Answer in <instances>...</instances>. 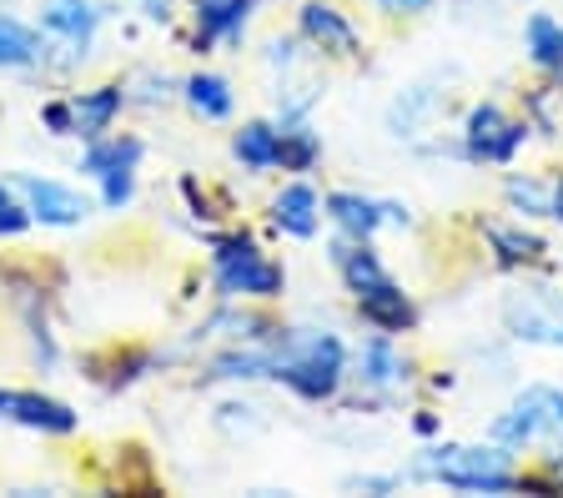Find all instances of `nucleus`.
<instances>
[{
    "label": "nucleus",
    "instance_id": "nucleus-1",
    "mask_svg": "<svg viewBox=\"0 0 563 498\" xmlns=\"http://www.w3.org/2000/svg\"><path fill=\"white\" fill-rule=\"evenodd\" d=\"M272 378L302 403H332L347 383V343L332 328H282Z\"/></svg>",
    "mask_w": 563,
    "mask_h": 498
},
{
    "label": "nucleus",
    "instance_id": "nucleus-2",
    "mask_svg": "<svg viewBox=\"0 0 563 498\" xmlns=\"http://www.w3.org/2000/svg\"><path fill=\"white\" fill-rule=\"evenodd\" d=\"M518 453L504 443H443V449L418 453L408 478L443 484L457 494H518Z\"/></svg>",
    "mask_w": 563,
    "mask_h": 498
},
{
    "label": "nucleus",
    "instance_id": "nucleus-3",
    "mask_svg": "<svg viewBox=\"0 0 563 498\" xmlns=\"http://www.w3.org/2000/svg\"><path fill=\"white\" fill-rule=\"evenodd\" d=\"M211 283L227 302H277L287 292V267L272 262L257 237L236 232V237H222L211 252Z\"/></svg>",
    "mask_w": 563,
    "mask_h": 498
},
{
    "label": "nucleus",
    "instance_id": "nucleus-4",
    "mask_svg": "<svg viewBox=\"0 0 563 498\" xmlns=\"http://www.w3.org/2000/svg\"><path fill=\"white\" fill-rule=\"evenodd\" d=\"M488 439L514 453L533 449V443L563 449V388L559 383H528V388H518L514 403L488 423Z\"/></svg>",
    "mask_w": 563,
    "mask_h": 498
},
{
    "label": "nucleus",
    "instance_id": "nucleus-5",
    "mask_svg": "<svg viewBox=\"0 0 563 498\" xmlns=\"http://www.w3.org/2000/svg\"><path fill=\"white\" fill-rule=\"evenodd\" d=\"M528 146V121L508 117L498 101H478L463 117V131H457V152L473 166H508L518 152Z\"/></svg>",
    "mask_w": 563,
    "mask_h": 498
},
{
    "label": "nucleus",
    "instance_id": "nucleus-6",
    "mask_svg": "<svg viewBox=\"0 0 563 498\" xmlns=\"http://www.w3.org/2000/svg\"><path fill=\"white\" fill-rule=\"evenodd\" d=\"M504 328L518 343L563 347V292L553 287H523L504 297Z\"/></svg>",
    "mask_w": 563,
    "mask_h": 498
},
{
    "label": "nucleus",
    "instance_id": "nucleus-7",
    "mask_svg": "<svg viewBox=\"0 0 563 498\" xmlns=\"http://www.w3.org/2000/svg\"><path fill=\"white\" fill-rule=\"evenodd\" d=\"M297 36L328 60H357L363 56V31L342 11L338 0H302L297 5Z\"/></svg>",
    "mask_w": 563,
    "mask_h": 498
},
{
    "label": "nucleus",
    "instance_id": "nucleus-8",
    "mask_svg": "<svg viewBox=\"0 0 563 498\" xmlns=\"http://www.w3.org/2000/svg\"><path fill=\"white\" fill-rule=\"evenodd\" d=\"M352 378L363 383L367 392H398L412 383V357L402 353V343L393 332H373L352 353Z\"/></svg>",
    "mask_w": 563,
    "mask_h": 498
},
{
    "label": "nucleus",
    "instance_id": "nucleus-9",
    "mask_svg": "<svg viewBox=\"0 0 563 498\" xmlns=\"http://www.w3.org/2000/svg\"><path fill=\"white\" fill-rule=\"evenodd\" d=\"M11 187L21 191L31 222H41V226H81L86 217H91V202H86L76 187H66V181L31 177V171H25V177H15Z\"/></svg>",
    "mask_w": 563,
    "mask_h": 498
},
{
    "label": "nucleus",
    "instance_id": "nucleus-10",
    "mask_svg": "<svg viewBox=\"0 0 563 498\" xmlns=\"http://www.w3.org/2000/svg\"><path fill=\"white\" fill-rule=\"evenodd\" d=\"M352 308H357V318L367 322L373 332H393V337H408V332H418V302H412V292L398 283V277H383L377 287H367V292L352 297Z\"/></svg>",
    "mask_w": 563,
    "mask_h": 498
},
{
    "label": "nucleus",
    "instance_id": "nucleus-11",
    "mask_svg": "<svg viewBox=\"0 0 563 498\" xmlns=\"http://www.w3.org/2000/svg\"><path fill=\"white\" fill-rule=\"evenodd\" d=\"M0 418L35 428V433H51V439H66V433L81 428V418L70 413V403L46 398V392H31V388H0Z\"/></svg>",
    "mask_w": 563,
    "mask_h": 498
},
{
    "label": "nucleus",
    "instance_id": "nucleus-12",
    "mask_svg": "<svg viewBox=\"0 0 563 498\" xmlns=\"http://www.w3.org/2000/svg\"><path fill=\"white\" fill-rule=\"evenodd\" d=\"M483 242H488L493 262L504 273H528V267H549V242L523 222H483L478 226Z\"/></svg>",
    "mask_w": 563,
    "mask_h": 498
},
{
    "label": "nucleus",
    "instance_id": "nucleus-13",
    "mask_svg": "<svg viewBox=\"0 0 563 498\" xmlns=\"http://www.w3.org/2000/svg\"><path fill=\"white\" fill-rule=\"evenodd\" d=\"M262 0H191V21H197V51L211 46H242L246 21Z\"/></svg>",
    "mask_w": 563,
    "mask_h": 498
},
{
    "label": "nucleus",
    "instance_id": "nucleus-14",
    "mask_svg": "<svg viewBox=\"0 0 563 498\" xmlns=\"http://www.w3.org/2000/svg\"><path fill=\"white\" fill-rule=\"evenodd\" d=\"M272 226L282 237L312 242L317 226H322V197H317L312 181H287V187L272 197Z\"/></svg>",
    "mask_w": 563,
    "mask_h": 498
},
{
    "label": "nucleus",
    "instance_id": "nucleus-15",
    "mask_svg": "<svg viewBox=\"0 0 563 498\" xmlns=\"http://www.w3.org/2000/svg\"><path fill=\"white\" fill-rule=\"evenodd\" d=\"M322 217H332V226H338L342 237L373 242L387 222V202L363 197V191H328V197H322Z\"/></svg>",
    "mask_w": 563,
    "mask_h": 498
},
{
    "label": "nucleus",
    "instance_id": "nucleus-16",
    "mask_svg": "<svg viewBox=\"0 0 563 498\" xmlns=\"http://www.w3.org/2000/svg\"><path fill=\"white\" fill-rule=\"evenodd\" d=\"M46 31L51 36L66 41L70 60H86V51H91L96 41V25H101V11H96L91 0H46Z\"/></svg>",
    "mask_w": 563,
    "mask_h": 498
},
{
    "label": "nucleus",
    "instance_id": "nucleus-17",
    "mask_svg": "<svg viewBox=\"0 0 563 498\" xmlns=\"http://www.w3.org/2000/svg\"><path fill=\"white\" fill-rule=\"evenodd\" d=\"M523 56L539 76L563 81V21L549 11H528L523 21Z\"/></svg>",
    "mask_w": 563,
    "mask_h": 498
},
{
    "label": "nucleus",
    "instance_id": "nucleus-18",
    "mask_svg": "<svg viewBox=\"0 0 563 498\" xmlns=\"http://www.w3.org/2000/svg\"><path fill=\"white\" fill-rule=\"evenodd\" d=\"M121 107H126V91H121V86H91V91H76L70 96V117H76V131H70V136H86V142L106 136L111 121L121 117Z\"/></svg>",
    "mask_w": 563,
    "mask_h": 498
},
{
    "label": "nucleus",
    "instance_id": "nucleus-19",
    "mask_svg": "<svg viewBox=\"0 0 563 498\" xmlns=\"http://www.w3.org/2000/svg\"><path fill=\"white\" fill-rule=\"evenodd\" d=\"M438 111H443V96L428 91V86H412V91H402L393 107H387V131L393 136H428V126L438 121Z\"/></svg>",
    "mask_w": 563,
    "mask_h": 498
},
{
    "label": "nucleus",
    "instance_id": "nucleus-20",
    "mask_svg": "<svg viewBox=\"0 0 563 498\" xmlns=\"http://www.w3.org/2000/svg\"><path fill=\"white\" fill-rule=\"evenodd\" d=\"M232 156L246 166V171H272L282 156V131L272 121H246L232 136Z\"/></svg>",
    "mask_w": 563,
    "mask_h": 498
},
{
    "label": "nucleus",
    "instance_id": "nucleus-21",
    "mask_svg": "<svg viewBox=\"0 0 563 498\" xmlns=\"http://www.w3.org/2000/svg\"><path fill=\"white\" fill-rule=\"evenodd\" d=\"M35 60H46V41L25 21L0 11V71H31Z\"/></svg>",
    "mask_w": 563,
    "mask_h": 498
},
{
    "label": "nucleus",
    "instance_id": "nucleus-22",
    "mask_svg": "<svg viewBox=\"0 0 563 498\" xmlns=\"http://www.w3.org/2000/svg\"><path fill=\"white\" fill-rule=\"evenodd\" d=\"M181 96H187V107L197 111L201 121H227L236 107V96H232V81L217 71H197L187 76V86H181Z\"/></svg>",
    "mask_w": 563,
    "mask_h": 498
},
{
    "label": "nucleus",
    "instance_id": "nucleus-23",
    "mask_svg": "<svg viewBox=\"0 0 563 498\" xmlns=\"http://www.w3.org/2000/svg\"><path fill=\"white\" fill-rule=\"evenodd\" d=\"M277 131H282V156H277L282 171H312L322 162V136L307 121H282Z\"/></svg>",
    "mask_w": 563,
    "mask_h": 498
},
{
    "label": "nucleus",
    "instance_id": "nucleus-24",
    "mask_svg": "<svg viewBox=\"0 0 563 498\" xmlns=\"http://www.w3.org/2000/svg\"><path fill=\"white\" fill-rule=\"evenodd\" d=\"M523 121L528 131H543V136H559L563 131V81L543 76V86H533L523 101Z\"/></svg>",
    "mask_w": 563,
    "mask_h": 498
},
{
    "label": "nucleus",
    "instance_id": "nucleus-25",
    "mask_svg": "<svg viewBox=\"0 0 563 498\" xmlns=\"http://www.w3.org/2000/svg\"><path fill=\"white\" fill-rule=\"evenodd\" d=\"M141 162V142L136 136H96L91 152L81 156V171H91V177H106V171H117V166H136Z\"/></svg>",
    "mask_w": 563,
    "mask_h": 498
},
{
    "label": "nucleus",
    "instance_id": "nucleus-26",
    "mask_svg": "<svg viewBox=\"0 0 563 498\" xmlns=\"http://www.w3.org/2000/svg\"><path fill=\"white\" fill-rule=\"evenodd\" d=\"M504 202L518 217H549V177H533V171H514L504 181Z\"/></svg>",
    "mask_w": 563,
    "mask_h": 498
},
{
    "label": "nucleus",
    "instance_id": "nucleus-27",
    "mask_svg": "<svg viewBox=\"0 0 563 498\" xmlns=\"http://www.w3.org/2000/svg\"><path fill=\"white\" fill-rule=\"evenodd\" d=\"M101 181V202L111 207V212H121V207H131V197H136V166H117V171H106Z\"/></svg>",
    "mask_w": 563,
    "mask_h": 498
},
{
    "label": "nucleus",
    "instance_id": "nucleus-28",
    "mask_svg": "<svg viewBox=\"0 0 563 498\" xmlns=\"http://www.w3.org/2000/svg\"><path fill=\"white\" fill-rule=\"evenodd\" d=\"M25 226H31V212H25L21 191L0 181V237H21Z\"/></svg>",
    "mask_w": 563,
    "mask_h": 498
},
{
    "label": "nucleus",
    "instance_id": "nucleus-29",
    "mask_svg": "<svg viewBox=\"0 0 563 498\" xmlns=\"http://www.w3.org/2000/svg\"><path fill=\"white\" fill-rule=\"evenodd\" d=\"M377 15H387V21H418V15L433 11V0H373Z\"/></svg>",
    "mask_w": 563,
    "mask_h": 498
},
{
    "label": "nucleus",
    "instance_id": "nucleus-30",
    "mask_svg": "<svg viewBox=\"0 0 563 498\" xmlns=\"http://www.w3.org/2000/svg\"><path fill=\"white\" fill-rule=\"evenodd\" d=\"M41 121L51 126V136H70V131H76V117H70V101H51V107H41Z\"/></svg>",
    "mask_w": 563,
    "mask_h": 498
},
{
    "label": "nucleus",
    "instance_id": "nucleus-31",
    "mask_svg": "<svg viewBox=\"0 0 563 498\" xmlns=\"http://www.w3.org/2000/svg\"><path fill=\"white\" fill-rule=\"evenodd\" d=\"M438 428H443V418H438L433 408H418V418H412V433H422V439H433Z\"/></svg>",
    "mask_w": 563,
    "mask_h": 498
},
{
    "label": "nucleus",
    "instance_id": "nucleus-32",
    "mask_svg": "<svg viewBox=\"0 0 563 498\" xmlns=\"http://www.w3.org/2000/svg\"><path fill=\"white\" fill-rule=\"evenodd\" d=\"M549 217L553 222H563V171L559 177H549Z\"/></svg>",
    "mask_w": 563,
    "mask_h": 498
},
{
    "label": "nucleus",
    "instance_id": "nucleus-33",
    "mask_svg": "<svg viewBox=\"0 0 563 498\" xmlns=\"http://www.w3.org/2000/svg\"><path fill=\"white\" fill-rule=\"evenodd\" d=\"M141 11H146V15H152V21H172V0H141Z\"/></svg>",
    "mask_w": 563,
    "mask_h": 498
}]
</instances>
